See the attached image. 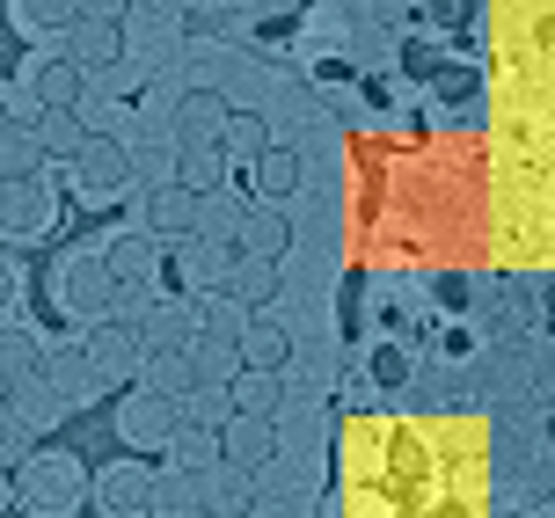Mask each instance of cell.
Listing matches in <instances>:
<instances>
[{"mask_svg":"<svg viewBox=\"0 0 555 518\" xmlns=\"http://www.w3.org/2000/svg\"><path fill=\"white\" fill-rule=\"evenodd\" d=\"M490 23V248L555 263V0H498Z\"/></svg>","mask_w":555,"mask_h":518,"instance_id":"6da1fadb","label":"cell"},{"mask_svg":"<svg viewBox=\"0 0 555 518\" xmlns=\"http://www.w3.org/2000/svg\"><path fill=\"white\" fill-rule=\"evenodd\" d=\"M336 518H490V424L373 410L336 445Z\"/></svg>","mask_w":555,"mask_h":518,"instance_id":"7a4b0ae2","label":"cell"},{"mask_svg":"<svg viewBox=\"0 0 555 518\" xmlns=\"http://www.w3.org/2000/svg\"><path fill=\"white\" fill-rule=\"evenodd\" d=\"M8 490L23 496V511L29 518H74L81 511V496H88V475L74 453H29L23 461V482H8Z\"/></svg>","mask_w":555,"mask_h":518,"instance_id":"3957f363","label":"cell"},{"mask_svg":"<svg viewBox=\"0 0 555 518\" xmlns=\"http://www.w3.org/2000/svg\"><path fill=\"white\" fill-rule=\"evenodd\" d=\"M59 307H66L81 328H95V322L117 314V285H111V271H103L95 248H74V256L59 263Z\"/></svg>","mask_w":555,"mask_h":518,"instance_id":"277c9868","label":"cell"},{"mask_svg":"<svg viewBox=\"0 0 555 518\" xmlns=\"http://www.w3.org/2000/svg\"><path fill=\"white\" fill-rule=\"evenodd\" d=\"M52 168H66V183H74L81 197H117L125 183H132V146L111 139V132H88L81 154H74V161H52Z\"/></svg>","mask_w":555,"mask_h":518,"instance_id":"5b68a950","label":"cell"},{"mask_svg":"<svg viewBox=\"0 0 555 518\" xmlns=\"http://www.w3.org/2000/svg\"><path fill=\"white\" fill-rule=\"evenodd\" d=\"M183 431V416L168 394H146V387H125V402H117V438L132 445V453H168V438Z\"/></svg>","mask_w":555,"mask_h":518,"instance_id":"8992f818","label":"cell"},{"mask_svg":"<svg viewBox=\"0 0 555 518\" xmlns=\"http://www.w3.org/2000/svg\"><path fill=\"white\" fill-rule=\"evenodd\" d=\"M162 256L176 263V277H183V300H191V293H227V271H234V248L227 242L176 234V242H162Z\"/></svg>","mask_w":555,"mask_h":518,"instance_id":"52a82bcc","label":"cell"},{"mask_svg":"<svg viewBox=\"0 0 555 518\" xmlns=\"http://www.w3.org/2000/svg\"><path fill=\"white\" fill-rule=\"evenodd\" d=\"M81 358L95 365V380H103V387H132V373H139V358H146V351H139V328L111 314V322H95L81 336Z\"/></svg>","mask_w":555,"mask_h":518,"instance_id":"ba28073f","label":"cell"},{"mask_svg":"<svg viewBox=\"0 0 555 518\" xmlns=\"http://www.w3.org/2000/svg\"><path fill=\"white\" fill-rule=\"evenodd\" d=\"M37 373H44V387L59 394V410H66V416L88 410V402H103V380H95V365L81 358V344H44Z\"/></svg>","mask_w":555,"mask_h":518,"instance_id":"9c48e42d","label":"cell"},{"mask_svg":"<svg viewBox=\"0 0 555 518\" xmlns=\"http://www.w3.org/2000/svg\"><path fill=\"white\" fill-rule=\"evenodd\" d=\"M52 226V176L0 183V242H37Z\"/></svg>","mask_w":555,"mask_h":518,"instance_id":"30bf717a","label":"cell"},{"mask_svg":"<svg viewBox=\"0 0 555 518\" xmlns=\"http://www.w3.org/2000/svg\"><path fill=\"white\" fill-rule=\"evenodd\" d=\"M15 88H23L37 109H74V103H81V66L59 52V44H44V52L23 66V81H15Z\"/></svg>","mask_w":555,"mask_h":518,"instance_id":"8fae6325","label":"cell"},{"mask_svg":"<svg viewBox=\"0 0 555 518\" xmlns=\"http://www.w3.org/2000/svg\"><path fill=\"white\" fill-rule=\"evenodd\" d=\"M146 475H154L146 461H117V467H103V475L88 482L95 511H103V518H146Z\"/></svg>","mask_w":555,"mask_h":518,"instance_id":"7c38bea8","label":"cell"},{"mask_svg":"<svg viewBox=\"0 0 555 518\" xmlns=\"http://www.w3.org/2000/svg\"><path fill=\"white\" fill-rule=\"evenodd\" d=\"M0 410L15 416L29 438H44V431H59V424H66V410H59V394L44 387V373H23V380H8V387H0Z\"/></svg>","mask_w":555,"mask_h":518,"instance_id":"4fadbf2b","label":"cell"},{"mask_svg":"<svg viewBox=\"0 0 555 518\" xmlns=\"http://www.w3.org/2000/svg\"><path fill=\"white\" fill-rule=\"evenodd\" d=\"M220 461H234L242 475L278 461V416H227L220 424Z\"/></svg>","mask_w":555,"mask_h":518,"instance_id":"5bb4252c","label":"cell"},{"mask_svg":"<svg viewBox=\"0 0 555 518\" xmlns=\"http://www.w3.org/2000/svg\"><path fill=\"white\" fill-rule=\"evenodd\" d=\"M191 490H197V511H205V518H242V511H249V475H242L234 461L197 467Z\"/></svg>","mask_w":555,"mask_h":518,"instance_id":"9a60e30c","label":"cell"},{"mask_svg":"<svg viewBox=\"0 0 555 518\" xmlns=\"http://www.w3.org/2000/svg\"><path fill=\"white\" fill-rule=\"evenodd\" d=\"M234 351H242V365H256V373H278V365H285V322H278V307H249Z\"/></svg>","mask_w":555,"mask_h":518,"instance_id":"2e32d148","label":"cell"},{"mask_svg":"<svg viewBox=\"0 0 555 518\" xmlns=\"http://www.w3.org/2000/svg\"><path fill=\"white\" fill-rule=\"evenodd\" d=\"M132 328H139V351H183V344H191V307L183 300H146L132 314Z\"/></svg>","mask_w":555,"mask_h":518,"instance_id":"e0dca14e","label":"cell"},{"mask_svg":"<svg viewBox=\"0 0 555 518\" xmlns=\"http://www.w3.org/2000/svg\"><path fill=\"white\" fill-rule=\"evenodd\" d=\"M59 52L74 59V66H111V59L125 52V29H117V23H95V15H74V23H66V37H59Z\"/></svg>","mask_w":555,"mask_h":518,"instance_id":"ac0fdd59","label":"cell"},{"mask_svg":"<svg viewBox=\"0 0 555 518\" xmlns=\"http://www.w3.org/2000/svg\"><path fill=\"white\" fill-rule=\"evenodd\" d=\"M183 373H191V387H227L242 373V351H234L227 336H191V344H183Z\"/></svg>","mask_w":555,"mask_h":518,"instance_id":"d6986e66","label":"cell"},{"mask_svg":"<svg viewBox=\"0 0 555 518\" xmlns=\"http://www.w3.org/2000/svg\"><path fill=\"white\" fill-rule=\"evenodd\" d=\"M146 518H205L183 467H154V475H146Z\"/></svg>","mask_w":555,"mask_h":518,"instance_id":"ffe728a7","label":"cell"},{"mask_svg":"<svg viewBox=\"0 0 555 518\" xmlns=\"http://www.w3.org/2000/svg\"><path fill=\"white\" fill-rule=\"evenodd\" d=\"M227 402H234V416H278V410H285V380L242 365V373L227 380Z\"/></svg>","mask_w":555,"mask_h":518,"instance_id":"44dd1931","label":"cell"},{"mask_svg":"<svg viewBox=\"0 0 555 518\" xmlns=\"http://www.w3.org/2000/svg\"><path fill=\"white\" fill-rule=\"evenodd\" d=\"M37 146H44V161H74L81 154V139H88V117L81 109H37Z\"/></svg>","mask_w":555,"mask_h":518,"instance_id":"7402d4cb","label":"cell"},{"mask_svg":"<svg viewBox=\"0 0 555 518\" xmlns=\"http://www.w3.org/2000/svg\"><path fill=\"white\" fill-rule=\"evenodd\" d=\"M8 15H15V29H23V37L59 44V29L74 23V0H8Z\"/></svg>","mask_w":555,"mask_h":518,"instance_id":"603a6c76","label":"cell"},{"mask_svg":"<svg viewBox=\"0 0 555 518\" xmlns=\"http://www.w3.org/2000/svg\"><path fill=\"white\" fill-rule=\"evenodd\" d=\"M271 293H278V263H263V256H234V271H227V300L271 307Z\"/></svg>","mask_w":555,"mask_h":518,"instance_id":"cb8c5ba5","label":"cell"},{"mask_svg":"<svg viewBox=\"0 0 555 518\" xmlns=\"http://www.w3.org/2000/svg\"><path fill=\"white\" fill-rule=\"evenodd\" d=\"M37 358H44V336L29 322H0V380H23L37 373Z\"/></svg>","mask_w":555,"mask_h":518,"instance_id":"d4e9b609","label":"cell"},{"mask_svg":"<svg viewBox=\"0 0 555 518\" xmlns=\"http://www.w3.org/2000/svg\"><path fill=\"white\" fill-rule=\"evenodd\" d=\"M23 176H44V146L29 125H8L0 132V183H23Z\"/></svg>","mask_w":555,"mask_h":518,"instance_id":"484cf974","label":"cell"},{"mask_svg":"<svg viewBox=\"0 0 555 518\" xmlns=\"http://www.w3.org/2000/svg\"><path fill=\"white\" fill-rule=\"evenodd\" d=\"M176 416H183L191 431H220L227 416H234V402H227V387H183V394H176Z\"/></svg>","mask_w":555,"mask_h":518,"instance_id":"4316f807","label":"cell"},{"mask_svg":"<svg viewBox=\"0 0 555 518\" xmlns=\"http://www.w3.org/2000/svg\"><path fill=\"white\" fill-rule=\"evenodd\" d=\"M132 387H146V394H168V402H176V394L191 387L183 351H146V358H139V373H132Z\"/></svg>","mask_w":555,"mask_h":518,"instance_id":"83f0119b","label":"cell"},{"mask_svg":"<svg viewBox=\"0 0 555 518\" xmlns=\"http://www.w3.org/2000/svg\"><path fill=\"white\" fill-rule=\"evenodd\" d=\"M234 242L249 248V256H263V263H278V242H285V226H278V212H256V205H242V226H234Z\"/></svg>","mask_w":555,"mask_h":518,"instance_id":"f1b7e54d","label":"cell"},{"mask_svg":"<svg viewBox=\"0 0 555 518\" xmlns=\"http://www.w3.org/2000/svg\"><path fill=\"white\" fill-rule=\"evenodd\" d=\"M212 461H220V431H191V424H183V431L168 438V467L197 475V467H212Z\"/></svg>","mask_w":555,"mask_h":518,"instance_id":"f546056e","label":"cell"},{"mask_svg":"<svg viewBox=\"0 0 555 518\" xmlns=\"http://www.w3.org/2000/svg\"><path fill=\"white\" fill-rule=\"evenodd\" d=\"M8 461H29V431L0 410V467H8Z\"/></svg>","mask_w":555,"mask_h":518,"instance_id":"4dcf8cb0","label":"cell"},{"mask_svg":"<svg viewBox=\"0 0 555 518\" xmlns=\"http://www.w3.org/2000/svg\"><path fill=\"white\" fill-rule=\"evenodd\" d=\"M15 300H23V271L0 256V322H15Z\"/></svg>","mask_w":555,"mask_h":518,"instance_id":"1f68e13d","label":"cell"},{"mask_svg":"<svg viewBox=\"0 0 555 518\" xmlns=\"http://www.w3.org/2000/svg\"><path fill=\"white\" fill-rule=\"evenodd\" d=\"M8 504H15V490H8V475H0V511H8Z\"/></svg>","mask_w":555,"mask_h":518,"instance_id":"d6a6232c","label":"cell"},{"mask_svg":"<svg viewBox=\"0 0 555 518\" xmlns=\"http://www.w3.org/2000/svg\"><path fill=\"white\" fill-rule=\"evenodd\" d=\"M0 132H8V81H0Z\"/></svg>","mask_w":555,"mask_h":518,"instance_id":"836d02e7","label":"cell"},{"mask_svg":"<svg viewBox=\"0 0 555 518\" xmlns=\"http://www.w3.org/2000/svg\"><path fill=\"white\" fill-rule=\"evenodd\" d=\"M0 387H8V380H0Z\"/></svg>","mask_w":555,"mask_h":518,"instance_id":"e575fe53","label":"cell"}]
</instances>
